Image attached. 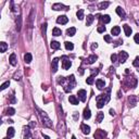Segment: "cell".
I'll use <instances>...</instances> for the list:
<instances>
[{
    "mask_svg": "<svg viewBox=\"0 0 139 139\" xmlns=\"http://www.w3.org/2000/svg\"><path fill=\"white\" fill-rule=\"evenodd\" d=\"M38 112H39L40 116H41V119H43V124L45 125V126H47V127H50V128H51V127H52V122H51V119H50L48 116H47V114H46L44 111H41V110H39V109H38Z\"/></svg>",
    "mask_w": 139,
    "mask_h": 139,
    "instance_id": "obj_1",
    "label": "cell"
},
{
    "mask_svg": "<svg viewBox=\"0 0 139 139\" xmlns=\"http://www.w3.org/2000/svg\"><path fill=\"white\" fill-rule=\"evenodd\" d=\"M96 100H97V107H98L99 109L103 108L104 103L108 101L107 99H104V95H100V96H98L96 98Z\"/></svg>",
    "mask_w": 139,
    "mask_h": 139,
    "instance_id": "obj_2",
    "label": "cell"
},
{
    "mask_svg": "<svg viewBox=\"0 0 139 139\" xmlns=\"http://www.w3.org/2000/svg\"><path fill=\"white\" fill-rule=\"evenodd\" d=\"M105 136H107V133L102 129H98L95 133V139H104Z\"/></svg>",
    "mask_w": 139,
    "mask_h": 139,
    "instance_id": "obj_3",
    "label": "cell"
},
{
    "mask_svg": "<svg viewBox=\"0 0 139 139\" xmlns=\"http://www.w3.org/2000/svg\"><path fill=\"white\" fill-rule=\"evenodd\" d=\"M72 65V62L70 61V59H68L66 57H63V62H62V68L64 70H68Z\"/></svg>",
    "mask_w": 139,
    "mask_h": 139,
    "instance_id": "obj_4",
    "label": "cell"
},
{
    "mask_svg": "<svg viewBox=\"0 0 139 139\" xmlns=\"http://www.w3.org/2000/svg\"><path fill=\"white\" fill-rule=\"evenodd\" d=\"M128 58V53L126 51H121L119 54V63H124Z\"/></svg>",
    "mask_w": 139,
    "mask_h": 139,
    "instance_id": "obj_5",
    "label": "cell"
},
{
    "mask_svg": "<svg viewBox=\"0 0 139 139\" xmlns=\"http://www.w3.org/2000/svg\"><path fill=\"white\" fill-rule=\"evenodd\" d=\"M77 96H78V98L80 99V101L85 102V101H86V96H87V92H86V90H84V89H80V90H78V92H77Z\"/></svg>",
    "mask_w": 139,
    "mask_h": 139,
    "instance_id": "obj_6",
    "label": "cell"
},
{
    "mask_svg": "<svg viewBox=\"0 0 139 139\" xmlns=\"http://www.w3.org/2000/svg\"><path fill=\"white\" fill-rule=\"evenodd\" d=\"M57 22L59 23V24H66V23L68 22V19L66 15H60V16H58Z\"/></svg>",
    "mask_w": 139,
    "mask_h": 139,
    "instance_id": "obj_7",
    "label": "cell"
},
{
    "mask_svg": "<svg viewBox=\"0 0 139 139\" xmlns=\"http://www.w3.org/2000/svg\"><path fill=\"white\" fill-rule=\"evenodd\" d=\"M58 64H59V59H58V58L52 60L51 68H52V72H53V73H56V72L58 71Z\"/></svg>",
    "mask_w": 139,
    "mask_h": 139,
    "instance_id": "obj_8",
    "label": "cell"
},
{
    "mask_svg": "<svg viewBox=\"0 0 139 139\" xmlns=\"http://www.w3.org/2000/svg\"><path fill=\"white\" fill-rule=\"evenodd\" d=\"M52 9H53V10H68V7L63 6L61 3H56V4L52 6Z\"/></svg>",
    "mask_w": 139,
    "mask_h": 139,
    "instance_id": "obj_9",
    "label": "cell"
},
{
    "mask_svg": "<svg viewBox=\"0 0 139 139\" xmlns=\"http://www.w3.org/2000/svg\"><path fill=\"white\" fill-rule=\"evenodd\" d=\"M9 61H10V64L13 66L16 65V56H15L14 53H12L11 56H10V58H9Z\"/></svg>",
    "mask_w": 139,
    "mask_h": 139,
    "instance_id": "obj_10",
    "label": "cell"
},
{
    "mask_svg": "<svg viewBox=\"0 0 139 139\" xmlns=\"http://www.w3.org/2000/svg\"><path fill=\"white\" fill-rule=\"evenodd\" d=\"M123 28H124V32H125V35L126 36H131V26H128L127 24H125L124 26H123Z\"/></svg>",
    "mask_w": 139,
    "mask_h": 139,
    "instance_id": "obj_11",
    "label": "cell"
},
{
    "mask_svg": "<svg viewBox=\"0 0 139 139\" xmlns=\"http://www.w3.org/2000/svg\"><path fill=\"white\" fill-rule=\"evenodd\" d=\"M96 85H97V87H98V89H103L105 86V83H104V80H102V79H98L96 82Z\"/></svg>",
    "mask_w": 139,
    "mask_h": 139,
    "instance_id": "obj_12",
    "label": "cell"
},
{
    "mask_svg": "<svg viewBox=\"0 0 139 139\" xmlns=\"http://www.w3.org/2000/svg\"><path fill=\"white\" fill-rule=\"evenodd\" d=\"M94 20H95L94 15H91V14L87 15V20H86V25H87V26H90L91 24H92V22H94Z\"/></svg>",
    "mask_w": 139,
    "mask_h": 139,
    "instance_id": "obj_13",
    "label": "cell"
},
{
    "mask_svg": "<svg viewBox=\"0 0 139 139\" xmlns=\"http://www.w3.org/2000/svg\"><path fill=\"white\" fill-rule=\"evenodd\" d=\"M119 32H121V28H119V26H114L113 28L111 29V34L113 35V36H117L119 34Z\"/></svg>",
    "mask_w": 139,
    "mask_h": 139,
    "instance_id": "obj_14",
    "label": "cell"
},
{
    "mask_svg": "<svg viewBox=\"0 0 139 139\" xmlns=\"http://www.w3.org/2000/svg\"><path fill=\"white\" fill-rule=\"evenodd\" d=\"M116 13L121 17H122V19H125V12H124V10H123L121 7H117V8H116Z\"/></svg>",
    "mask_w": 139,
    "mask_h": 139,
    "instance_id": "obj_15",
    "label": "cell"
},
{
    "mask_svg": "<svg viewBox=\"0 0 139 139\" xmlns=\"http://www.w3.org/2000/svg\"><path fill=\"white\" fill-rule=\"evenodd\" d=\"M68 100H70V102H71L72 104H74V105H77V104H78V99H77L75 96H70Z\"/></svg>",
    "mask_w": 139,
    "mask_h": 139,
    "instance_id": "obj_16",
    "label": "cell"
},
{
    "mask_svg": "<svg viewBox=\"0 0 139 139\" xmlns=\"http://www.w3.org/2000/svg\"><path fill=\"white\" fill-rule=\"evenodd\" d=\"M128 101H129V105L134 107V105L136 104V102H137V98L135 96H131L129 98H128Z\"/></svg>",
    "mask_w": 139,
    "mask_h": 139,
    "instance_id": "obj_17",
    "label": "cell"
},
{
    "mask_svg": "<svg viewBox=\"0 0 139 139\" xmlns=\"http://www.w3.org/2000/svg\"><path fill=\"white\" fill-rule=\"evenodd\" d=\"M82 131H83V133L84 134H89L90 133V127L88 126V125H86V124H83L82 125Z\"/></svg>",
    "mask_w": 139,
    "mask_h": 139,
    "instance_id": "obj_18",
    "label": "cell"
},
{
    "mask_svg": "<svg viewBox=\"0 0 139 139\" xmlns=\"http://www.w3.org/2000/svg\"><path fill=\"white\" fill-rule=\"evenodd\" d=\"M50 47H51L52 49H54V50H58V49H60L61 45H60V43H58V41H51Z\"/></svg>",
    "mask_w": 139,
    "mask_h": 139,
    "instance_id": "obj_19",
    "label": "cell"
},
{
    "mask_svg": "<svg viewBox=\"0 0 139 139\" xmlns=\"http://www.w3.org/2000/svg\"><path fill=\"white\" fill-rule=\"evenodd\" d=\"M75 33H76V28H75V27H70V28L66 31V34H68V36H74V35H75Z\"/></svg>",
    "mask_w": 139,
    "mask_h": 139,
    "instance_id": "obj_20",
    "label": "cell"
},
{
    "mask_svg": "<svg viewBox=\"0 0 139 139\" xmlns=\"http://www.w3.org/2000/svg\"><path fill=\"white\" fill-rule=\"evenodd\" d=\"M97 59H98V57L95 56V54H92V56H90V57L87 59V63H88V64H92V63H94Z\"/></svg>",
    "mask_w": 139,
    "mask_h": 139,
    "instance_id": "obj_21",
    "label": "cell"
},
{
    "mask_svg": "<svg viewBox=\"0 0 139 139\" xmlns=\"http://www.w3.org/2000/svg\"><path fill=\"white\" fill-rule=\"evenodd\" d=\"M90 116H91L90 110L88 108H86L85 110H84V117H85V119H90Z\"/></svg>",
    "mask_w": 139,
    "mask_h": 139,
    "instance_id": "obj_22",
    "label": "cell"
},
{
    "mask_svg": "<svg viewBox=\"0 0 139 139\" xmlns=\"http://www.w3.org/2000/svg\"><path fill=\"white\" fill-rule=\"evenodd\" d=\"M31 137V131H29V127H25L24 128V138L28 139Z\"/></svg>",
    "mask_w": 139,
    "mask_h": 139,
    "instance_id": "obj_23",
    "label": "cell"
},
{
    "mask_svg": "<svg viewBox=\"0 0 139 139\" xmlns=\"http://www.w3.org/2000/svg\"><path fill=\"white\" fill-rule=\"evenodd\" d=\"M101 20H102V22H103V23H105V24H108V23H110L111 17H110V15L105 14V15H102V16H101Z\"/></svg>",
    "mask_w": 139,
    "mask_h": 139,
    "instance_id": "obj_24",
    "label": "cell"
},
{
    "mask_svg": "<svg viewBox=\"0 0 139 139\" xmlns=\"http://www.w3.org/2000/svg\"><path fill=\"white\" fill-rule=\"evenodd\" d=\"M7 134H8V137H9V138H11V137H13V136H14V134H15L14 128H13V127L8 128V131H7Z\"/></svg>",
    "mask_w": 139,
    "mask_h": 139,
    "instance_id": "obj_25",
    "label": "cell"
},
{
    "mask_svg": "<svg viewBox=\"0 0 139 139\" xmlns=\"http://www.w3.org/2000/svg\"><path fill=\"white\" fill-rule=\"evenodd\" d=\"M32 59H33V57H32L31 53H26L25 56H24V61H25L26 63H31Z\"/></svg>",
    "mask_w": 139,
    "mask_h": 139,
    "instance_id": "obj_26",
    "label": "cell"
},
{
    "mask_svg": "<svg viewBox=\"0 0 139 139\" xmlns=\"http://www.w3.org/2000/svg\"><path fill=\"white\" fill-rule=\"evenodd\" d=\"M61 34H62L61 29H59L58 27H54L53 31H52V35H53V36H61Z\"/></svg>",
    "mask_w": 139,
    "mask_h": 139,
    "instance_id": "obj_27",
    "label": "cell"
},
{
    "mask_svg": "<svg viewBox=\"0 0 139 139\" xmlns=\"http://www.w3.org/2000/svg\"><path fill=\"white\" fill-rule=\"evenodd\" d=\"M103 117H104V114H103L102 112H99L98 115H97V123H101V122H102Z\"/></svg>",
    "mask_w": 139,
    "mask_h": 139,
    "instance_id": "obj_28",
    "label": "cell"
},
{
    "mask_svg": "<svg viewBox=\"0 0 139 139\" xmlns=\"http://www.w3.org/2000/svg\"><path fill=\"white\" fill-rule=\"evenodd\" d=\"M8 49V45L6 43L0 44V52H6V50Z\"/></svg>",
    "mask_w": 139,
    "mask_h": 139,
    "instance_id": "obj_29",
    "label": "cell"
},
{
    "mask_svg": "<svg viewBox=\"0 0 139 139\" xmlns=\"http://www.w3.org/2000/svg\"><path fill=\"white\" fill-rule=\"evenodd\" d=\"M76 15H77V17H78V20H83V19H84V10H83V9L78 10Z\"/></svg>",
    "mask_w": 139,
    "mask_h": 139,
    "instance_id": "obj_30",
    "label": "cell"
},
{
    "mask_svg": "<svg viewBox=\"0 0 139 139\" xmlns=\"http://www.w3.org/2000/svg\"><path fill=\"white\" fill-rule=\"evenodd\" d=\"M65 48L68 49V50H73V48H74L73 43H71V41H65Z\"/></svg>",
    "mask_w": 139,
    "mask_h": 139,
    "instance_id": "obj_31",
    "label": "cell"
},
{
    "mask_svg": "<svg viewBox=\"0 0 139 139\" xmlns=\"http://www.w3.org/2000/svg\"><path fill=\"white\" fill-rule=\"evenodd\" d=\"M109 4H110V2H101L99 4V9L100 10H103V9H107L109 7Z\"/></svg>",
    "mask_w": 139,
    "mask_h": 139,
    "instance_id": "obj_32",
    "label": "cell"
},
{
    "mask_svg": "<svg viewBox=\"0 0 139 139\" xmlns=\"http://www.w3.org/2000/svg\"><path fill=\"white\" fill-rule=\"evenodd\" d=\"M94 82H95V80H94V77H92V76H89L87 79H86V83H87L88 85H92Z\"/></svg>",
    "mask_w": 139,
    "mask_h": 139,
    "instance_id": "obj_33",
    "label": "cell"
},
{
    "mask_svg": "<svg viewBox=\"0 0 139 139\" xmlns=\"http://www.w3.org/2000/svg\"><path fill=\"white\" fill-rule=\"evenodd\" d=\"M14 113H15V110L13 108H9L8 110H7V114H8V115H13Z\"/></svg>",
    "mask_w": 139,
    "mask_h": 139,
    "instance_id": "obj_34",
    "label": "cell"
},
{
    "mask_svg": "<svg viewBox=\"0 0 139 139\" xmlns=\"http://www.w3.org/2000/svg\"><path fill=\"white\" fill-rule=\"evenodd\" d=\"M9 85H10V82H6L3 83L2 85H1V90H4L7 87H9Z\"/></svg>",
    "mask_w": 139,
    "mask_h": 139,
    "instance_id": "obj_35",
    "label": "cell"
},
{
    "mask_svg": "<svg viewBox=\"0 0 139 139\" xmlns=\"http://www.w3.org/2000/svg\"><path fill=\"white\" fill-rule=\"evenodd\" d=\"M64 82H65V78L62 76L58 77V84H64Z\"/></svg>",
    "mask_w": 139,
    "mask_h": 139,
    "instance_id": "obj_36",
    "label": "cell"
},
{
    "mask_svg": "<svg viewBox=\"0 0 139 139\" xmlns=\"http://www.w3.org/2000/svg\"><path fill=\"white\" fill-rule=\"evenodd\" d=\"M134 66H136V68H139V57H137L136 59H135V61L133 62Z\"/></svg>",
    "mask_w": 139,
    "mask_h": 139,
    "instance_id": "obj_37",
    "label": "cell"
},
{
    "mask_svg": "<svg viewBox=\"0 0 139 139\" xmlns=\"http://www.w3.org/2000/svg\"><path fill=\"white\" fill-rule=\"evenodd\" d=\"M104 40L107 41V43H111V36L110 35H104Z\"/></svg>",
    "mask_w": 139,
    "mask_h": 139,
    "instance_id": "obj_38",
    "label": "cell"
},
{
    "mask_svg": "<svg viewBox=\"0 0 139 139\" xmlns=\"http://www.w3.org/2000/svg\"><path fill=\"white\" fill-rule=\"evenodd\" d=\"M134 40H135V43H136V44H139V33L135 35V37H134Z\"/></svg>",
    "mask_w": 139,
    "mask_h": 139,
    "instance_id": "obj_39",
    "label": "cell"
},
{
    "mask_svg": "<svg viewBox=\"0 0 139 139\" xmlns=\"http://www.w3.org/2000/svg\"><path fill=\"white\" fill-rule=\"evenodd\" d=\"M104 31H105L104 26H100V27H98V33H103Z\"/></svg>",
    "mask_w": 139,
    "mask_h": 139,
    "instance_id": "obj_40",
    "label": "cell"
},
{
    "mask_svg": "<svg viewBox=\"0 0 139 139\" xmlns=\"http://www.w3.org/2000/svg\"><path fill=\"white\" fill-rule=\"evenodd\" d=\"M116 59H117L116 54H112V56H111V60H112V62H115V61H116Z\"/></svg>",
    "mask_w": 139,
    "mask_h": 139,
    "instance_id": "obj_41",
    "label": "cell"
},
{
    "mask_svg": "<svg viewBox=\"0 0 139 139\" xmlns=\"http://www.w3.org/2000/svg\"><path fill=\"white\" fill-rule=\"evenodd\" d=\"M46 28H47V24H44L43 25V28H41V32H43V34H46Z\"/></svg>",
    "mask_w": 139,
    "mask_h": 139,
    "instance_id": "obj_42",
    "label": "cell"
},
{
    "mask_svg": "<svg viewBox=\"0 0 139 139\" xmlns=\"http://www.w3.org/2000/svg\"><path fill=\"white\" fill-rule=\"evenodd\" d=\"M97 47H98V45H97V44H94V45L91 46V49H92V50H95V49H96Z\"/></svg>",
    "mask_w": 139,
    "mask_h": 139,
    "instance_id": "obj_43",
    "label": "cell"
},
{
    "mask_svg": "<svg viewBox=\"0 0 139 139\" xmlns=\"http://www.w3.org/2000/svg\"><path fill=\"white\" fill-rule=\"evenodd\" d=\"M114 113H115V112H114V110H112V109H111V110H110V114H111V115H114Z\"/></svg>",
    "mask_w": 139,
    "mask_h": 139,
    "instance_id": "obj_44",
    "label": "cell"
},
{
    "mask_svg": "<svg viewBox=\"0 0 139 139\" xmlns=\"http://www.w3.org/2000/svg\"><path fill=\"white\" fill-rule=\"evenodd\" d=\"M31 126H32V127H34V126H36V123H34V122H31Z\"/></svg>",
    "mask_w": 139,
    "mask_h": 139,
    "instance_id": "obj_45",
    "label": "cell"
},
{
    "mask_svg": "<svg viewBox=\"0 0 139 139\" xmlns=\"http://www.w3.org/2000/svg\"><path fill=\"white\" fill-rule=\"evenodd\" d=\"M43 135H44V134H43ZM44 137H45V138H46V139H50V138H49V137H48V136H47V135H44Z\"/></svg>",
    "mask_w": 139,
    "mask_h": 139,
    "instance_id": "obj_46",
    "label": "cell"
},
{
    "mask_svg": "<svg viewBox=\"0 0 139 139\" xmlns=\"http://www.w3.org/2000/svg\"><path fill=\"white\" fill-rule=\"evenodd\" d=\"M72 139H76V138H75V136H73V137H72Z\"/></svg>",
    "mask_w": 139,
    "mask_h": 139,
    "instance_id": "obj_47",
    "label": "cell"
},
{
    "mask_svg": "<svg viewBox=\"0 0 139 139\" xmlns=\"http://www.w3.org/2000/svg\"><path fill=\"white\" fill-rule=\"evenodd\" d=\"M3 139H9V138H3Z\"/></svg>",
    "mask_w": 139,
    "mask_h": 139,
    "instance_id": "obj_48",
    "label": "cell"
},
{
    "mask_svg": "<svg viewBox=\"0 0 139 139\" xmlns=\"http://www.w3.org/2000/svg\"><path fill=\"white\" fill-rule=\"evenodd\" d=\"M138 71H139V70H138Z\"/></svg>",
    "mask_w": 139,
    "mask_h": 139,
    "instance_id": "obj_49",
    "label": "cell"
}]
</instances>
